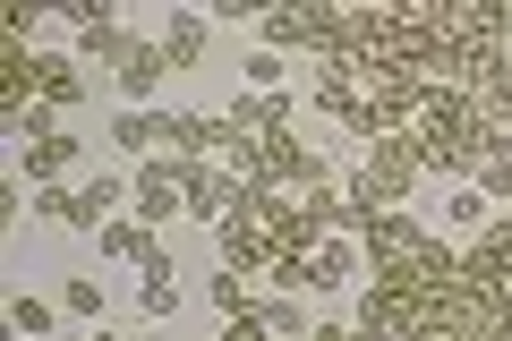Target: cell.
Instances as JSON below:
<instances>
[{
    "instance_id": "13",
    "label": "cell",
    "mask_w": 512,
    "mask_h": 341,
    "mask_svg": "<svg viewBox=\"0 0 512 341\" xmlns=\"http://www.w3.org/2000/svg\"><path fill=\"white\" fill-rule=\"evenodd\" d=\"M94 239H103V256H128V265H146V256H154V231H146L137 214H111Z\"/></svg>"
},
{
    "instance_id": "27",
    "label": "cell",
    "mask_w": 512,
    "mask_h": 341,
    "mask_svg": "<svg viewBox=\"0 0 512 341\" xmlns=\"http://www.w3.org/2000/svg\"><path fill=\"white\" fill-rule=\"evenodd\" d=\"M427 341H461V333H427Z\"/></svg>"
},
{
    "instance_id": "16",
    "label": "cell",
    "mask_w": 512,
    "mask_h": 341,
    "mask_svg": "<svg viewBox=\"0 0 512 341\" xmlns=\"http://www.w3.org/2000/svg\"><path fill=\"white\" fill-rule=\"evenodd\" d=\"M248 316L265 324V333H274V341H308V316H299V299H256Z\"/></svg>"
},
{
    "instance_id": "18",
    "label": "cell",
    "mask_w": 512,
    "mask_h": 341,
    "mask_svg": "<svg viewBox=\"0 0 512 341\" xmlns=\"http://www.w3.org/2000/svg\"><path fill=\"white\" fill-rule=\"evenodd\" d=\"M239 77H248V94H282L291 60H282V52H248V60H239Z\"/></svg>"
},
{
    "instance_id": "23",
    "label": "cell",
    "mask_w": 512,
    "mask_h": 341,
    "mask_svg": "<svg viewBox=\"0 0 512 341\" xmlns=\"http://www.w3.org/2000/svg\"><path fill=\"white\" fill-rule=\"evenodd\" d=\"M35 214L69 231V222H77V188H69V180H60V188H35Z\"/></svg>"
},
{
    "instance_id": "15",
    "label": "cell",
    "mask_w": 512,
    "mask_h": 341,
    "mask_svg": "<svg viewBox=\"0 0 512 341\" xmlns=\"http://www.w3.org/2000/svg\"><path fill=\"white\" fill-rule=\"evenodd\" d=\"M69 316V307H52V299H35V290H26V299H9V324H18V341H52V324Z\"/></svg>"
},
{
    "instance_id": "21",
    "label": "cell",
    "mask_w": 512,
    "mask_h": 341,
    "mask_svg": "<svg viewBox=\"0 0 512 341\" xmlns=\"http://www.w3.org/2000/svg\"><path fill=\"white\" fill-rule=\"evenodd\" d=\"M111 145H128V154H154V111H120V120H111Z\"/></svg>"
},
{
    "instance_id": "20",
    "label": "cell",
    "mask_w": 512,
    "mask_h": 341,
    "mask_svg": "<svg viewBox=\"0 0 512 341\" xmlns=\"http://www.w3.org/2000/svg\"><path fill=\"white\" fill-rule=\"evenodd\" d=\"M60 307H69L77 324H103V282H94V273H77V282L60 290Z\"/></svg>"
},
{
    "instance_id": "24",
    "label": "cell",
    "mask_w": 512,
    "mask_h": 341,
    "mask_svg": "<svg viewBox=\"0 0 512 341\" xmlns=\"http://www.w3.org/2000/svg\"><path fill=\"white\" fill-rule=\"evenodd\" d=\"M214 307H222V316H248V307H256V299H248V290H239V273H231V265H222V273H214Z\"/></svg>"
},
{
    "instance_id": "3",
    "label": "cell",
    "mask_w": 512,
    "mask_h": 341,
    "mask_svg": "<svg viewBox=\"0 0 512 341\" xmlns=\"http://www.w3.org/2000/svg\"><path fill=\"white\" fill-rule=\"evenodd\" d=\"M419 180H427L419 137H410V128H402V137H376V145H367V162H359V180H350V205H359V214H393Z\"/></svg>"
},
{
    "instance_id": "28",
    "label": "cell",
    "mask_w": 512,
    "mask_h": 341,
    "mask_svg": "<svg viewBox=\"0 0 512 341\" xmlns=\"http://www.w3.org/2000/svg\"><path fill=\"white\" fill-rule=\"evenodd\" d=\"M86 341H111V333H86Z\"/></svg>"
},
{
    "instance_id": "14",
    "label": "cell",
    "mask_w": 512,
    "mask_h": 341,
    "mask_svg": "<svg viewBox=\"0 0 512 341\" xmlns=\"http://www.w3.org/2000/svg\"><path fill=\"white\" fill-rule=\"evenodd\" d=\"M478 197H487V205H512V128L487 145V162H478Z\"/></svg>"
},
{
    "instance_id": "1",
    "label": "cell",
    "mask_w": 512,
    "mask_h": 341,
    "mask_svg": "<svg viewBox=\"0 0 512 341\" xmlns=\"http://www.w3.org/2000/svg\"><path fill=\"white\" fill-rule=\"evenodd\" d=\"M410 137H419V162L436 171V180H478V162H487V145L504 137V120H487V103H478V94L427 86Z\"/></svg>"
},
{
    "instance_id": "7",
    "label": "cell",
    "mask_w": 512,
    "mask_h": 341,
    "mask_svg": "<svg viewBox=\"0 0 512 341\" xmlns=\"http://www.w3.org/2000/svg\"><path fill=\"white\" fill-rule=\"evenodd\" d=\"M222 128H231V137H274V128H291V94H239V103L222 111Z\"/></svg>"
},
{
    "instance_id": "2",
    "label": "cell",
    "mask_w": 512,
    "mask_h": 341,
    "mask_svg": "<svg viewBox=\"0 0 512 341\" xmlns=\"http://www.w3.org/2000/svg\"><path fill=\"white\" fill-rule=\"evenodd\" d=\"M461 316H470V341L512 333V214H495L461 248Z\"/></svg>"
},
{
    "instance_id": "12",
    "label": "cell",
    "mask_w": 512,
    "mask_h": 341,
    "mask_svg": "<svg viewBox=\"0 0 512 341\" xmlns=\"http://www.w3.org/2000/svg\"><path fill=\"white\" fill-rule=\"evenodd\" d=\"M316 111H333V120H350V103H359V77L342 69V60H316Z\"/></svg>"
},
{
    "instance_id": "8",
    "label": "cell",
    "mask_w": 512,
    "mask_h": 341,
    "mask_svg": "<svg viewBox=\"0 0 512 341\" xmlns=\"http://www.w3.org/2000/svg\"><path fill=\"white\" fill-rule=\"evenodd\" d=\"M111 205H128V180H120V171H86V180H77V222H69V231H103Z\"/></svg>"
},
{
    "instance_id": "10",
    "label": "cell",
    "mask_w": 512,
    "mask_h": 341,
    "mask_svg": "<svg viewBox=\"0 0 512 341\" xmlns=\"http://www.w3.org/2000/svg\"><path fill=\"white\" fill-rule=\"evenodd\" d=\"M137 273H146V282H137V307H146V316H180V273H171V256L154 248Z\"/></svg>"
},
{
    "instance_id": "19",
    "label": "cell",
    "mask_w": 512,
    "mask_h": 341,
    "mask_svg": "<svg viewBox=\"0 0 512 341\" xmlns=\"http://www.w3.org/2000/svg\"><path fill=\"white\" fill-rule=\"evenodd\" d=\"M478 103H487V120H504V128H512V52L495 60V69H487V86H478Z\"/></svg>"
},
{
    "instance_id": "5",
    "label": "cell",
    "mask_w": 512,
    "mask_h": 341,
    "mask_svg": "<svg viewBox=\"0 0 512 341\" xmlns=\"http://www.w3.org/2000/svg\"><path fill=\"white\" fill-rule=\"evenodd\" d=\"M18 171H26L35 188H60V180L77 171V137H60V128H52V137H26V145H18Z\"/></svg>"
},
{
    "instance_id": "26",
    "label": "cell",
    "mask_w": 512,
    "mask_h": 341,
    "mask_svg": "<svg viewBox=\"0 0 512 341\" xmlns=\"http://www.w3.org/2000/svg\"><path fill=\"white\" fill-rule=\"evenodd\" d=\"M308 341H367L359 324H308Z\"/></svg>"
},
{
    "instance_id": "22",
    "label": "cell",
    "mask_w": 512,
    "mask_h": 341,
    "mask_svg": "<svg viewBox=\"0 0 512 341\" xmlns=\"http://www.w3.org/2000/svg\"><path fill=\"white\" fill-rule=\"evenodd\" d=\"M444 222H453V231H487V222H495V205L478 197V188H461V197L444 205Z\"/></svg>"
},
{
    "instance_id": "4",
    "label": "cell",
    "mask_w": 512,
    "mask_h": 341,
    "mask_svg": "<svg viewBox=\"0 0 512 341\" xmlns=\"http://www.w3.org/2000/svg\"><path fill=\"white\" fill-rule=\"evenodd\" d=\"M128 205H137V222H171V214H188L180 205V162L171 154H154V162H137V171H128Z\"/></svg>"
},
{
    "instance_id": "9",
    "label": "cell",
    "mask_w": 512,
    "mask_h": 341,
    "mask_svg": "<svg viewBox=\"0 0 512 341\" xmlns=\"http://www.w3.org/2000/svg\"><path fill=\"white\" fill-rule=\"evenodd\" d=\"M86 60H69V52H35V103H52V111H69L77 94H86Z\"/></svg>"
},
{
    "instance_id": "17",
    "label": "cell",
    "mask_w": 512,
    "mask_h": 341,
    "mask_svg": "<svg viewBox=\"0 0 512 341\" xmlns=\"http://www.w3.org/2000/svg\"><path fill=\"white\" fill-rule=\"evenodd\" d=\"M163 60H171V69H197V60H205V18H171Z\"/></svg>"
},
{
    "instance_id": "11",
    "label": "cell",
    "mask_w": 512,
    "mask_h": 341,
    "mask_svg": "<svg viewBox=\"0 0 512 341\" xmlns=\"http://www.w3.org/2000/svg\"><path fill=\"white\" fill-rule=\"evenodd\" d=\"M350 273H359V248H350L342 231H333V239H316V256H308V290H342Z\"/></svg>"
},
{
    "instance_id": "6",
    "label": "cell",
    "mask_w": 512,
    "mask_h": 341,
    "mask_svg": "<svg viewBox=\"0 0 512 341\" xmlns=\"http://www.w3.org/2000/svg\"><path fill=\"white\" fill-rule=\"evenodd\" d=\"M163 77H171L163 43H137V52L120 60V94H128V111H154V94H163Z\"/></svg>"
},
{
    "instance_id": "25",
    "label": "cell",
    "mask_w": 512,
    "mask_h": 341,
    "mask_svg": "<svg viewBox=\"0 0 512 341\" xmlns=\"http://www.w3.org/2000/svg\"><path fill=\"white\" fill-rule=\"evenodd\" d=\"M222 341H274V333H265L256 316H231V324H222Z\"/></svg>"
}]
</instances>
